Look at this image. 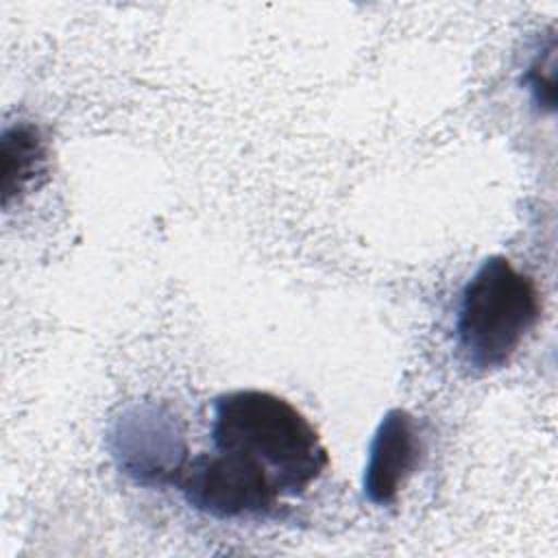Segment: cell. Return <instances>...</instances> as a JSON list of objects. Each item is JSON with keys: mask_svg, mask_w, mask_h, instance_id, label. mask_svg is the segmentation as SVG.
<instances>
[{"mask_svg": "<svg viewBox=\"0 0 558 558\" xmlns=\"http://www.w3.org/2000/svg\"><path fill=\"white\" fill-rule=\"evenodd\" d=\"M554 41L549 46V50L545 52V59L543 57H536L532 61V65L527 68L525 72V83H527V89L532 92L534 100L543 107H547L549 111L554 109Z\"/></svg>", "mask_w": 558, "mask_h": 558, "instance_id": "52a82bcc", "label": "cell"}, {"mask_svg": "<svg viewBox=\"0 0 558 558\" xmlns=\"http://www.w3.org/2000/svg\"><path fill=\"white\" fill-rule=\"evenodd\" d=\"M423 456V440L414 416L403 408L388 410L368 445L362 488L371 504H395Z\"/></svg>", "mask_w": 558, "mask_h": 558, "instance_id": "5b68a950", "label": "cell"}, {"mask_svg": "<svg viewBox=\"0 0 558 558\" xmlns=\"http://www.w3.org/2000/svg\"><path fill=\"white\" fill-rule=\"evenodd\" d=\"M174 486L194 510L216 519L266 517L275 512L281 495L264 464L222 449L187 460Z\"/></svg>", "mask_w": 558, "mask_h": 558, "instance_id": "3957f363", "label": "cell"}, {"mask_svg": "<svg viewBox=\"0 0 558 558\" xmlns=\"http://www.w3.org/2000/svg\"><path fill=\"white\" fill-rule=\"evenodd\" d=\"M0 163L2 207L9 209L13 201L37 190L48 177L50 153L39 126L24 120L7 124L0 135Z\"/></svg>", "mask_w": 558, "mask_h": 558, "instance_id": "8992f818", "label": "cell"}, {"mask_svg": "<svg viewBox=\"0 0 558 558\" xmlns=\"http://www.w3.org/2000/svg\"><path fill=\"white\" fill-rule=\"evenodd\" d=\"M109 449L120 471L146 486L177 484L190 460L179 416L157 403L126 408L111 425Z\"/></svg>", "mask_w": 558, "mask_h": 558, "instance_id": "277c9868", "label": "cell"}, {"mask_svg": "<svg viewBox=\"0 0 558 558\" xmlns=\"http://www.w3.org/2000/svg\"><path fill=\"white\" fill-rule=\"evenodd\" d=\"M211 442L240 451L268 469L281 495L305 493L329 466L314 425L268 390H231L211 403Z\"/></svg>", "mask_w": 558, "mask_h": 558, "instance_id": "6da1fadb", "label": "cell"}, {"mask_svg": "<svg viewBox=\"0 0 558 558\" xmlns=\"http://www.w3.org/2000/svg\"><path fill=\"white\" fill-rule=\"evenodd\" d=\"M534 279L504 255L486 257L460 294L456 316L458 355L469 371H499L541 318Z\"/></svg>", "mask_w": 558, "mask_h": 558, "instance_id": "7a4b0ae2", "label": "cell"}]
</instances>
